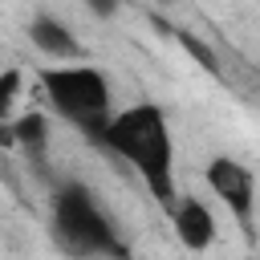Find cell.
<instances>
[{
    "label": "cell",
    "instance_id": "1",
    "mask_svg": "<svg viewBox=\"0 0 260 260\" xmlns=\"http://www.w3.org/2000/svg\"><path fill=\"white\" fill-rule=\"evenodd\" d=\"M93 142L102 150H110L114 158H122L162 207H171L179 199V187H175V134H171L167 110L158 102H134L126 110H114Z\"/></svg>",
    "mask_w": 260,
    "mask_h": 260
},
{
    "label": "cell",
    "instance_id": "2",
    "mask_svg": "<svg viewBox=\"0 0 260 260\" xmlns=\"http://www.w3.org/2000/svg\"><path fill=\"white\" fill-rule=\"evenodd\" d=\"M37 85L49 110L89 138H98L114 114L110 77L89 61H49L37 69Z\"/></svg>",
    "mask_w": 260,
    "mask_h": 260
},
{
    "label": "cell",
    "instance_id": "3",
    "mask_svg": "<svg viewBox=\"0 0 260 260\" xmlns=\"http://www.w3.org/2000/svg\"><path fill=\"white\" fill-rule=\"evenodd\" d=\"M53 232L57 244L73 256H126L114 219L106 215L98 195L77 179H65L53 195Z\"/></svg>",
    "mask_w": 260,
    "mask_h": 260
},
{
    "label": "cell",
    "instance_id": "4",
    "mask_svg": "<svg viewBox=\"0 0 260 260\" xmlns=\"http://www.w3.org/2000/svg\"><path fill=\"white\" fill-rule=\"evenodd\" d=\"M203 183L215 195V203L244 232H252V219H256V175H252V167H244L232 154H215L203 167Z\"/></svg>",
    "mask_w": 260,
    "mask_h": 260
},
{
    "label": "cell",
    "instance_id": "5",
    "mask_svg": "<svg viewBox=\"0 0 260 260\" xmlns=\"http://www.w3.org/2000/svg\"><path fill=\"white\" fill-rule=\"evenodd\" d=\"M167 215H171V228H175V236H179V244H183L187 252H203V248L215 244L219 223H215V211H211L207 199L179 195V199L167 207Z\"/></svg>",
    "mask_w": 260,
    "mask_h": 260
},
{
    "label": "cell",
    "instance_id": "6",
    "mask_svg": "<svg viewBox=\"0 0 260 260\" xmlns=\"http://www.w3.org/2000/svg\"><path fill=\"white\" fill-rule=\"evenodd\" d=\"M24 32H28L32 49H37L45 61H85V45L73 37V28H69L65 20L49 16V12H37Z\"/></svg>",
    "mask_w": 260,
    "mask_h": 260
},
{
    "label": "cell",
    "instance_id": "7",
    "mask_svg": "<svg viewBox=\"0 0 260 260\" xmlns=\"http://www.w3.org/2000/svg\"><path fill=\"white\" fill-rule=\"evenodd\" d=\"M12 138H16V150L28 154V162H45V154H49V138H53L49 118H45L41 110L16 114V118H12Z\"/></svg>",
    "mask_w": 260,
    "mask_h": 260
},
{
    "label": "cell",
    "instance_id": "8",
    "mask_svg": "<svg viewBox=\"0 0 260 260\" xmlns=\"http://www.w3.org/2000/svg\"><path fill=\"white\" fill-rule=\"evenodd\" d=\"M20 85H24V73H20V69H4V73H0V122H12V118H16Z\"/></svg>",
    "mask_w": 260,
    "mask_h": 260
},
{
    "label": "cell",
    "instance_id": "9",
    "mask_svg": "<svg viewBox=\"0 0 260 260\" xmlns=\"http://www.w3.org/2000/svg\"><path fill=\"white\" fill-rule=\"evenodd\" d=\"M179 45H183V53H187V57H195V61H199L207 73H219V61H215V53H211V49H207L199 37H191V32H179Z\"/></svg>",
    "mask_w": 260,
    "mask_h": 260
}]
</instances>
